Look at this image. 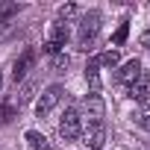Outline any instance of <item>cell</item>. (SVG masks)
<instances>
[{"label":"cell","mask_w":150,"mask_h":150,"mask_svg":"<svg viewBox=\"0 0 150 150\" xmlns=\"http://www.w3.org/2000/svg\"><path fill=\"white\" fill-rule=\"evenodd\" d=\"M97 33H100V12L91 9V12H86L83 21H80V33H77L80 50H91V41L97 38Z\"/></svg>","instance_id":"cell-1"},{"label":"cell","mask_w":150,"mask_h":150,"mask_svg":"<svg viewBox=\"0 0 150 150\" xmlns=\"http://www.w3.org/2000/svg\"><path fill=\"white\" fill-rule=\"evenodd\" d=\"M80 132H83L80 109L71 106V109H65V115H62V121H59V135H62V141H77Z\"/></svg>","instance_id":"cell-2"},{"label":"cell","mask_w":150,"mask_h":150,"mask_svg":"<svg viewBox=\"0 0 150 150\" xmlns=\"http://www.w3.org/2000/svg\"><path fill=\"white\" fill-rule=\"evenodd\" d=\"M62 94H65V88H62V86H50V88H44V91H41V97H38V103H35V115H38V118H47V115L59 106Z\"/></svg>","instance_id":"cell-3"},{"label":"cell","mask_w":150,"mask_h":150,"mask_svg":"<svg viewBox=\"0 0 150 150\" xmlns=\"http://www.w3.org/2000/svg\"><path fill=\"white\" fill-rule=\"evenodd\" d=\"M68 38H71L68 27H65V24H53V27H50V38L44 41V53H47V56H59L62 47L68 44Z\"/></svg>","instance_id":"cell-4"},{"label":"cell","mask_w":150,"mask_h":150,"mask_svg":"<svg viewBox=\"0 0 150 150\" xmlns=\"http://www.w3.org/2000/svg\"><path fill=\"white\" fill-rule=\"evenodd\" d=\"M80 138H83V144H86L88 150H100V147L106 144V124H88V127L80 132Z\"/></svg>","instance_id":"cell-5"},{"label":"cell","mask_w":150,"mask_h":150,"mask_svg":"<svg viewBox=\"0 0 150 150\" xmlns=\"http://www.w3.org/2000/svg\"><path fill=\"white\" fill-rule=\"evenodd\" d=\"M83 109H86V118L88 124H103V115H106V103L100 94H88L83 100Z\"/></svg>","instance_id":"cell-6"},{"label":"cell","mask_w":150,"mask_h":150,"mask_svg":"<svg viewBox=\"0 0 150 150\" xmlns=\"http://www.w3.org/2000/svg\"><path fill=\"white\" fill-rule=\"evenodd\" d=\"M35 59H38V56H35V50H33V47H27V50H24L18 59H15V65H12V80H15V83H18V80H24L27 74L33 71Z\"/></svg>","instance_id":"cell-7"},{"label":"cell","mask_w":150,"mask_h":150,"mask_svg":"<svg viewBox=\"0 0 150 150\" xmlns=\"http://www.w3.org/2000/svg\"><path fill=\"white\" fill-rule=\"evenodd\" d=\"M127 97L135 100V103H147V100H150V74L141 71V77L127 88Z\"/></svg>","instance_id":"cell-8"},{"label":"cell","mask_w":150,"mask_h":150,"mask_svg":"<svg viewBox=\"0 0 150 150\" xmlns=\"http://www.w3.org/2000/svg\"><path fill=\"white\" fill-rule=\"evenodd\" d=\"M138 77H141V62H138V59H129V62L118 71V77H115V80H118L121 86H127V88H129Z\"/></svg>","instance_id":"cell-9"},{"label":"cell","mask_w":150,"mask_h":150,"mask_svg":"<svg viewBox=\"0 0 150 150\" xmlns=\"http://www.w3.org/2000/svg\"><path fill=\"white\" fill-rule=\"evenodd\" d=\"M86 83H88L91 94H100V62H97V56L88 59V65H86Z\"/></svg>","instance_id":"cell-10"},{"label":"cell","mask_w":150,"mask_h":150,"mask_svg":"<svg viewBox=\"0 0 150 150\" xmlns=\"http://www.w3.org/2000/svg\"><path fill=\"white\" fill-rule=\"evenodd\" d=\"M24 138H27V147H30V150H50V141H47L38 129H27Z\"/></svg>","instance_id":"cell-11"},{"label":"cell","mask_w":150,"mask_h":150,"mask_svg":"<svg viewBox=\"0 0 150 150\" xmlns=\"http://www.w3.org/2000/svg\"><path fill=\"white\" fill-rule=\"evenodd\" d=\"M18 12H21V6L15 3V0H3V3H0V27H6Z\"/></svg>","instance_id":"cell-12"},{"label":"cell","mask_w":150,"mask_h":150,"mask_svg":"<svg viewBox=\"0 0 150 150\" xmlns=\"http://www.w3.org/2000/svg\"><path fill=\"white\" fill-rule=\"evenodd\" d=\"M127 35H129V21L124 18V21L118 24V30H115V35H112V44H115V47H121V44L127 41Z\"/></svg>","instance_id":"cell-13"},{"label":"cell","mask_w":150,"mask_h":150,"mask_svg":"<svg viewBox=\"0 0 150 150\" xmlns=\"http://www.w3.org/2000/svg\"><path fill=\"white\" fill-rule=\"evenodd\" d=\"M97 62H100V65H106V68H118L121 53H118V50H106V53H100V56H97Z\"/></svg>","instance_id":"cell-14"},{"label":"cell","mask_w":150,"mask_h":150,"mask_svg":"<svg viewBox=\"0 0 150 150\" xmlns=\"http://www.w3.org/2000/svg\"><path fill=\"white\" fill-rule=\"evenodd\" d=\"M12 118H18V109L12 103H0V124H9Z\"/></svg>","instance_id":"cell-15"},{"label":"cell","mask_w":150,"mask_h":150,"mask_svg":"<svg viewBox=\"0 0 150 150\" xmlns=\"http://www.w3.org/2000/svg\"><path fill=\"white\" fill-rule=\"evenodd\" d=\"M65 68H68V56H65V53H59V56H50V71L62 74Z\"/></svg>","instance_id":"cell-16"},{"label":"cell","mask_w":150,"mask_h":150,"mask_svg":"<svg viewBox=\"0 0 150 150\" xmlns=\"http://www.w3.org/2000/svg\"><path fill=\"white\" fill-rule=\"evenodd\" d=\"M33 91H35V80H30V83H27V86L18 91V106H24V103L33 97Z\"/></svg>","instance_id":"cell-17"},{"label":"cell","mask_w":150,"mask_h":150,"mask_svg":"<svg viewBox=\"0 0 150 150\" xmlns=\"http://www.w3.org/2000/svg\"><path fill=\"white\" fill-rule=\"evenodd\" d=\"M74 15H77V6H74V3L59 6V21H68V18H74Z\"/></svg>","instance_id":"cell-18"},{"label":"cell","mask_w":150,"mask_h":150,"mask_svg":"<svg viewBox=\"0 0 150 150\" xmlns=\"http://www.w3.org/2000/svg\"><path fill=\"white\" fill-rule=\"evenodd\" d=\"M132 118H135V124H138L141 129H147V132H150V112H147V109H144V112H138V115H132Z\"/></svg>","instance_id":"cell-19"},{"label":"cell","mask_w":150,"mask_h":150,"mask_svg":"<svg viewBox=\"0 0 150 150\" xmlns=\"http://www.w3.org/2000/svg\"><path fill=\"white\" fill-rule=\"evenodd\" d=\"M141 47H147V50H150V30L141 35Z\"/></svg>","instance_id":"cell-20"},{"label":"cell","mask_w":150,"mask_h":150,"mask_svg":"<svg viewBox=\"0 0 150 150\" xmlns=\"http://www.w3.org/2000/svg\"><path fill=\"white\" fill-rule=\"evenodd\" d=\"M0 88H3V77H0Z\"/></svg>","instance_id":"cell-21"}]
</instances>
